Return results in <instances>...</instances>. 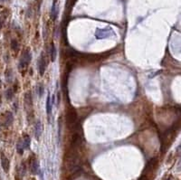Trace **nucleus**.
Segmentation results:
<instances>
[{"instance_id":"1","label":"nucleus","mask_w":181,"mask_h":180,"mask_svg":"<svg viewBox=\"0 0 181 180\" xmlns=\"http://www.w3.org/2000/svg\"><path fill=\"white\" fill-rule=\"evenodd\" d=\"M66 122H67V126L71 130H74L77 128L81 127L78 122V117L77 113L75 110L73 108H70L66 113Z\"/></svg>"},{"instance_id":"2","label":"nucleus","mask_w":181,"mask_h":180,"mask_svg":"<svg viewBox=\"0 0 181 180\" xmlns=\"http://www.w3.org/2000/svg\"><path fill=\"white\" fill-rule=\"evenodd\" d=\"M31 52L29 49H25L23 53H22V56L20 58V61H19V65H18V69L22 71V70H25L26 67L28 66V64L31 62Z\"/></svg>"},{"instance_id":"3","label":"nucleus","mask_w":181,"mask_h":180,"mask_svg":"<svg viewBox=\"0 0 181 180\" xmlns=\"http://www.w3.org/2000/svg\"><path fill=\"white\" fill-rule=\"evenodd\" d=\"M14 122V116L11 111H6L0 115V126L4 128L10 127Z\"/></svg>"},{"instance_id":"4","label":"nucleus","mask_w":181,"mask_h":180,"mask_svg":"<svg viewBox=\"0 0 181 180\" xmlns=\"http://www.w3.org/2000/svg\"><path fill=\"white\" fill-rule=\"evenodd\" d=\"M158 167V159L156 158H151L149 162L147 163L144 170H143V175L142 176H144L146 177L149 178V176L151 174V173H153V171H155L156 168Z\"/></svg>"},{"instance_id":"5","label":"nucleus","mask_w":181,"mask_h":180,"mask_svg":"<svg viewBox=\"0 0 181 180\" xmlns=\"http://www.w3.org/2000/svg\"><path fill=\"white\" fill-rule=\"evenodd\" d=\"M25 109L26 110L27 115L33 114V100L30 91H27L25 94Z\"/></svg>"},{"instance_id":"6","label":"nucleus","mask_w":181,"mask_h":180,"mask_svg":"<svg viewBox=\"0 0 181 180\" xmlns=\"http://www.w3.org/2000/svg\"><path fill=\"white\" fill-rule=\"evenodd\" d=\"M111 34H114V31L111 28H105V29H97L95 33V37L97 39H104L107 37L111 36Z\"/></svg>"},{"instance_id":"7","label":"nucleus","mask_w":181,"mask_h":180,"mask_svg":"<svg viewBox=\"0 0 181 180\" xmlns=\"http://www.w3.org/2000/svg\"><path fill=\"white\" fill-rule=\"evenodd\" d=\"M1 166L3 170L7 173L9 171V167H10V162H9V159L6 157V155L2 152L1 153Z\"/></svg>"},{"instance_id":"8","label":"nucleus","mask_w":181,"mask_h":180,"mask_svg":"<svg viewBox=\"0 0 181 180\" xmlns=\"http://www.w3.org/2000/svg\"><path fill=\"white\" fill-rule=\"evenodd\" d=\"M38 67H39L40 75H44V73L45 72V68H46V61H45V57H44V53H42V54H41Z\"/></svg>"},{"instance_id":"9","label":"nucleus","mask_w":181,"mask_h":180,"mask_svg":"<svg viewBox=\"0 0 181 180\" xmlns=\"http://www.w3.org/2000/svg\"><path fill=\"white\" fill-rule=\"evenodd\" d=\"M42 132H43V125L40 120H37L35 125V136L37 139L42 135Z\"/></svg>"},{"instance_id":"10","label":"nucleus","mask_w":181,"mask_h":180,"mask_svg":"<svg viewBox=\"0 0 181 180\" xmlns=\"http://www.w3.org/2000/svg\"><path fill=\"white\" fill-rule=\"evenodd\" d=\"M29 166H30V170L32 174L34 175H37L38 171H39V166H38V162L35 158H32L30 160V163H29Z\"/></svg>"},{"instance_id":"11","label":"nucleus","mask_w":181,"mask_h":180,"mask_svg":"<svg viewBox=\"0 0 181 180\" xmlns=\"http://www.w3.org/2000/svg\"><path fill=\"white\" fill-rule=\"evenodd\" d=\"M56 4H57V0H53V6H52V9H51V17L54 21L56 19V16H57Z\"/></svg>"},{"instance_id":"12","label":"nucleus","mask_w":181,"mask_h":180,"mask_svg":"<svg viewBox=\"0 0 181 180\" xmlns=\"http://www.w3.org/2000/svg\"><path fill=\"white\" fill-rule=\"evenodd\" d=\"M56 48L54 46V43H51L50 44V56H51V60L52 62H54L55 59H56Z\"/></svg>"},{"instance_id":"13","label":"nucleus","mask_w":181,"mask_h":180,"mask_svg":"<svg viewBox=\"0 0 181 180\" xmlns=\"http://www.w3.org/2000/svg\"><path fill=\"white\" fill-rule=\"evenodd\" d=\"M22 141H23V144H24V148H25V149H28V148H30V144H31V139H30V137H29V136L25 134V135L24 136V138H23Z\"/></svg>"},{"instance_id":"14","label":"nucleus","mask_w":181,"mask_h":180,"mask_svg":"<svg viewBox=\"0 0 181 180\" xmlns=\"http://www.w3.org/2000/svg\"><path fill=\"white\" fill-rule=\"evenodd\" d=\"M46 112H47V115H48V117L51 115V113H52V102H51L50 94H48V96H47V101H46Z\"/></svg>"},{"instance_id":"15","label":"nucleus","mask_w":181,"mask_h":180,"mask_svg":"<svg viewBox=\"0 0 181 180\" xmlns=\"http://www.w3.org/2000/svg\"><path fill=\"white\" fill-rule=\"evenodd\" d=\"M24 144H23V141H22V139H20L18 140L17 144H16V150L19 155H23L24 154Z\"/></svg>"},{"instance_id":"16","label":"nucleus","mask_w":181,"mask_h":180,"mask_svg":"<svg viewBox=\"0 0 181 180\" xmlns=\"http://www.w3.org/2000/svg\"><path fill=\"white\" fill-rule=\"evenodd\" d=\"M7 15H8L7 10H3L1 13H0V26H2L5 24L6 18H7Z\"/></svg>"},{"instance_id":"17","label":"nucleus","mask_w":181,"mask_h":180,"mask_svg":"<svg viewBox=\"0 0 181 180\" xmlns=\"http://www.w3.org/2000/svg\"><path fill=\"white\" fill-rule=\"evenodd\" d=\"M11 48L15 52H17L19 50V43L15 39H13L11 41Z\"/></svg>"},{"instance_id":"18","label":"nucleus","mask_w":181,"mask_h":180,"mask_svg":"<svg viewBox=\"0 0 181 180\" xmlns=\"http://www.w3.org/2000/svg\"><path fill=\"white\" fill-rule=\"evenodd\" d=\"M14 91H13V89H8L6 91V99L7 100H11L12 98H13V95H14Z\"/></svg>"},{"instance_id":"19","label":"nucleus","mask_w":181,"mask_h":180,"mask_svg":"<svg viewBox=\"0 0 181 180\" xmlns=\"http://www.w3.org/2000/svg\"><path fill=\"white\" fill-rule=\"evenodd\" d=\"M44 87H43V85L40 84L39 86L37 87V91H38V94H39V97H42L43 93H44Z\"/></svg>"},{"instance_id":"20","label":"nucleus","mask_w":181,"mask_h":180,"mask_svg":"<svg viewBox=\"0 0 181 180\" xmlns=\"http://www.w3.org/2000/svg\"><path fill=\"white\" fill-rule=\"evenodd\" d=\"M1 86H2V82H1V80H0V88H1Z\"/></svg>"},{"instance_id":"21","label":"nucleus","mask_w":181,"mask_h":180,"mask_svg":"<svg viewBox=\"0 0 181 180\" xmlns=\"http://www.w3.org/2000/svg\"><path fill=\"white\" fill-rule=\"evenodd\" d=\"M0 1H1V2H5V1H6V0H0Z\"/></svg>"},{"instance_id":"22","label":"nucleus","mask_w":181,"mask_h":180,"mask_svg":"<svg viewBox=\"0 0 181 180\" xmlns=\"http://www.w3.org/2000/svg\"><path fill=\"white\" fill-rule=\"evenodd\" d=\"M33 180H35V179H33Z\"/></svg>"},{"instance_id":"23","label":"nucleus","mask_w":181,"mask_h":180,"mask_svg":"<svg viewBox=\"0 0 181 180\" xmlns=\"http://www.w3.org/2000/svg\"><path fill=\"white\" fill-rule=\"evenodd\" d=\"M168 180H169V179H168Z\"/></svg>"}]
</instances>
